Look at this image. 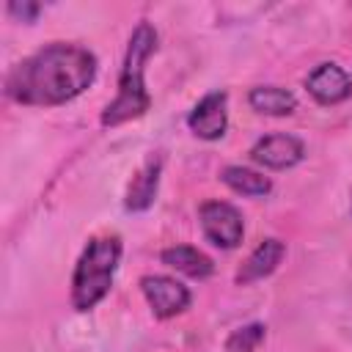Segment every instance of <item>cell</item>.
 <instances>
[{
    "instance_id": "9c48e42d",
    "label": "cell",
    "mask_w": 352,
    "mask_h": 352,
    "mask_svg": "<svg viewBox=\"0 0 352 352\" xmlns=\"http://www.w3.org/2000/svg\"><path fill=\"white\" fill-rule=\"evenodd\" d=\"M283 256H286V245H283L278 236H267V239H261V242L248 253V258L239 264L234 280H236L239 286H250V283H256V280H264V278H270V275L278 270V264L283 261Z\"/></svg>"
},
{
    "instance_id": "6da1fadb",
    "label": "cell",
    "mask_w": 352,
    "mask_h": 352,
    "mask_svg": "<svg viewBox=\"0 0 352 352\" xmlns=\"http://www.w3.org/2000/svg\"><path fill=\"white\" fill-rule=\"evenodd\" d=\"M96 77V55L80 44L52 41L22 58L6 74V96L28 107H55L77 99Z\"/></svg>"
},
{
    "instance_id": "ba28073f",
    "label": "cell",
    "mask_w": 352,
    "mask_h": 352,
    "mask_svg": "<svg viewBox=\"0 0 352 352\" xmlns=\"http://www.w3.org/2000/svg\"><path fill=\"white\" fill-rule=\"evenodd\" d=\"M305 91L316 104L333 107L352 96V77L333 60H324L314 66V72L305 77Z\"/></svg>"
},
{
    "instance_id": "8992f818",
    "label": "cell",
    "mask_w": 352,
    "mask_h": 352,
    "mask_svg": "<svg viewBox=\"0 0 352 352\" xmlns=\"http://www.w3.org/2000/svg\"><path fill=\"white\" fill-rule=\"evenodd\" d=\"M302 157H305V143L289 132L264 135L250 146V160L261 168H270V170L294 168L297 162H302Z\"/></svg>"
},
{
    "instance_id": "5b68a950",
    "label": "cell",
    "mask_w": 352,
    "mask_h": 352,
    "mask_svg": "<svg viewBox=\"0 0 352 352\" xmlns=\"http://www.w3.org/2000/svg\"><path fill=\"white\" fill-rule=\"evenodd\" d=\"M140 292H143V297H146V302L157 319H170L176 314L187 311L190 300H192L190 289L170 275H143Z\"/></svg>"
},
{
    "instance_id": "30bf717a",
    "label": "cell",
    "mask_w": 352,
    "mask_h": 352,
    "mask_svg": "<svg viewBox=\"0 0 352 352\" xmlns=\"http://www.w3.org/2000/svg\"><path fill=\"white\" fill-rule=\"evenodd\" d=\"M160 176H162V157L160 154H151L135 170L132 182L126 187V198H124L126 212H146L154 204L157 190H160Z\"/></svg>"
},
{
    "instance_id": "5bb4252c",
    "label": "cell",
    "mask_w": 352,
    "mask_h": 352,
    "mask_svg": "<svg viewBox=\"0 0 352 352\" xmlns=\"http://www.w3.org/2000/svg\"><path fill=\"white\" fill-rule=\"evenodd\" d=\"M264 338H267V327L261 322H250V324H242L228 333L223 352H258Z\"/></svg>"
},
{
    "instance_id": "277c9868",
    "label": "cell",
    "mask_w": 352,
    "mask_h": 352,
    "mask_svg": "<svg viewBox=\"0 0 352 352\" xmlns=\"http://www.w3.org/2000/svg\"><path fill=\"white\" fill-rule=\"evenodd\" d=\"M198 223L204 236L220 250H234L245 236L242 212L228 201H204L198 206Z\"/></svg>"
},
{
    "instance_id": "8fae6325",
    "label": "cell",
    "mask_w": 352,
    "mask_h": 352,
    "mask_svg": "<svg viewBox=\"0 0 352 352\" xmlns=\"http://www.w3.org/2000/svg\"><path fill=\"white\" fill-rule=\"evenodd\" d=\"M160 258H162L165 267L182 272L187 278H195V280H204L214 272L212 258L206 253H201L198 248H192V245H170L160 253Z\"/></svg>"
},
{
    "instance_id": "3957f363",
    "label": "cell",
    "mask_w": 352,
    "mask_h": 352,
    "mask_svg": "<svg viewBox=\"0 0 352 352\" xmlns=\"http://www.w3.org/2000/svg\"><path fill=\"white\" fill-rule=\"evenodd\" d=\"M121 250L124 248L116 234H99L88 239L72 272V308L74 311L85 314L107 297L116 280Z\"/></svg>"
},
{
    "instance_id": "52a82bcc",
    "label": "cell",
    "mask_w": 352,
    "mask_h": 352,
    "mask_svg": "<svg viewBox=\"0 0 352 352\" xmlns=\"http://www.w3.org/2000/svg\"><path fill=\"white\" fill-rule=\"evenodd\" d=\"M187 126L201 140H220L228 129V94L226 91L204 94L190 110Z\"/></svg>"
},
{
    "instance_id": "7c38bea8",
    "label": "cell",
    "mask_w": 352,
    "mask_h": 352,
    "mask_svg": "<svg viewBox=\"0 0 352 352\" xmlns=\"http://www.w3.org/2000/svg\"><path fill=\"white\" fill-rule=\"evenodd\" d=\"M248 104L261 116H292L297 110V96L280 85H256L248 94Z\"/></svg>"
},
{
    "instance_id": "4fadbf2b",
    "label": "cell",
    "mask_w": 352,
    "mask_h": 352,
    "mask_svg": "<svg viewBox=\"0 0 352 352\" xmlns=\"http://www.w3.org/2000/svg\"><path fill=\"white\" fill-rule=\"evenodd\" d=\"M220 182L226 187H231L234 192L250 195V198H264L272 190L270 176H264V173H258L253 168H245V165H226L220 170Z\"/></svg>"
},
{
    "instance_id": "9a60e30c",
    "label": "cell",
    "mask_w": 352,
    "mask_h": 352,
    "mask_svg": "<svg viewBox=\"0 0 352 352\" xmlns=\"http://www.w3.org/2000/svg\"><path fill=\"white\" fill-rule=\"evenodd\" d=\"M6 8H8V14H11V16H16V19H22V22H33V19H36V14L41 11V6H38V3H30V0H25V3L11 0Z\"/></svg>"
},
{
    "instance_id": "7a4b0ae2",
    "label": "cell",
    "mask_w": 352,
    "mask_h": 352,
    "mask_svg": "<svg viewBox=\"0 0 352 352\" xmlns=\"http://www.w3.org/2000/svg\"><path fill=\"white\" fill-rule=\"evenodd\" d=\"M157 30L151 22H138V28L129 36L126 52H124V63H121V74H118V94L107 102V107L99 116L102 126H121L126 121L140 118L148 107H151V96L146 91V63L148 58L157 52Z\"/></svg>"
}]
</instances>
